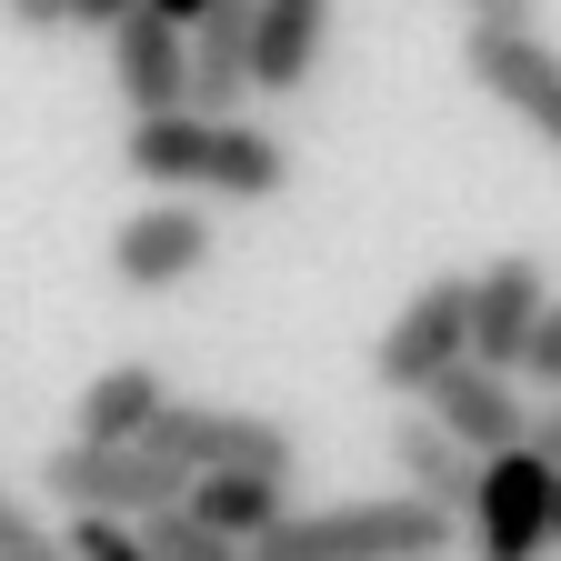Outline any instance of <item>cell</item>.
Listing matches in <instances>:
<instances>
[{
  "mask_svg": "<svg viewBox=\"0 0 561 561\" xmlns=\"http://www.w3.org/2000/svg\"><path fill=\"white\" fill-rule=\"evenodd\" d=\"M121 171L151 181L161 201H171V191L280 201V191H291V140L261 130V121H201V111H171V121H130Z\"/></svg>",
  "mask_w": 561,
  "mask_h": 561,
  "instance_id": "cell-1",
  "label": "cell"
},
{
  "mask_svg": "<svg viewBox=\"0 0 561 561\" xmlns=\"http://www.w3.org/2000/svg\"><path fill=\"white\" fill-rule=\"evenodd\" d=\"M451 541H461L451 512L381 491V502H321V512L291 502V522H271L251 561H451Z\"/></svg>",
  "mask_w": 561,
  "mask_h": 561,
  "instance_id": "cell-2",
  "label": "cell"
},
{
  "mask_svg": "<svg viewBox=\"0 0 561 561\" xmlns=\"http://www.w3.org/2000/svg\"><path fill=\"white\" fill-rule=\"evenodd\" d=\"M41 491L70 512V522H151V512H181L191 502V471L161 461L151 442H130V451H91V442H60L41 461Z\"/></svg>",
  "mask_w": 561,
  "mask_h": 561,
  "instance_id": "cell-3",
  "label": "cell"
},
{
  "mask_svg": "<svg viewBox=\"0 0 561 561\" xmlns=\"http://www.w3.org/2000/svg\"><path fill=\"white\" fill-rule=\"evenodd\" d=\"M151 451L181 461L191 481H201V471H271V481H301V442H291V421L241 411V401H161Z\"/></svg>",
  "mask_w": 561,
  "mask_h": 561,
  "instance_id": "cell-4",
  "label": "cell"
},
{
  "mask_svg": "<svg viewBox=\"0 0 561 561\" xmlns=\"http://www.w3.org/2000/svg\"><path fill=\"white\" fill-rule=\"evenodd\" d=\"M471 271H442V280H421V291L401 301V321H381V341H371V381L381 391H401V401H421L451 362H471Z\"/></svg>",
  "mask_w": 561,
  "mask_h": 561,
  "instance_id": "cell-5",
  "label": "cell"
},
{
  "mask_svg": "<svg viewBox=\"0 0 561 561\" xmlns=\"http://www.w3.org/2000/svg\"><path fill=\"white\" fill-rule=\"evenodd\" d=\"M210 251H221V231H210L201 201H140L111 231V280L140 291V301H161V291H181V280L210 271Z\"/></svg>",
  "mask_w": 561,
  "mask_h": 561,
  "instance_id": "cell-6",
  "label": "cell"
},
{
  "mask_svg": "<svg viewBox=\"0 0 561 561\" xmlns=\"http://www.w3.org/2000/svg\"><path fill=\"white\" fill-rule=\"evenodd\" d=\"M551 481L531 451H491L481 481H471V561H541L551 551Z\"/></svg>",
  "mask_w": 561,
  "mask_h": 561,
  "instance_id": "cell-7",
  "label": "cell"
},
{
  "mask_svg": "<svg viewBox=\"0 0 561 561\" xmlns=\"http://www.w3.org/2000/svg\"><path fill=\"white\" fill-rule=\"evenodd\" d=\"M461 70L481 81V101H502L531 140L561 151V50L541 31H461Z\"/></svg>",
  "mask_w": 561,
  "mask_h": 561,
  "instance_id": "cell-8",
  "label": "cell"
},
{
  "mask_svg": "<svg viewBox=\"0 0 561 561\" xmlns=\"http://www.w3.org/2000/svg\"><path fill=\"white\" fill-rule=\"evenodd\" d=\"M421 421H432V432H451L471 461H491V451H522V432H531V401H522V381H512V371L451 362L432 391H421Z\"/></svg>",
  "mask_w": 561,
  "mask_h": 561,
  "instance_id": "cell-9",
  "label": "cell"
},
{
  "mask_svg": "<svg viewBox=\"0 0 561 561\" xmlns=\"http://www.w3.org/2000/svg\"><path fill=\"white\" fill-rule=\"evenodd\" d=\"M541 311H551V271H541V251L481 261V271H471V321H461V331H471V362H481V371H512Z\"/></svg>",
  "mask_w": 561,
  "mask_h": 561,
  "instance_id": "cell-10",
  "label": "cell"
},
{
  "mask_svg": "<svg viewBox=\"0 0 561 561\" xmlns=\"http://www.w3.org/2000/svg\"><path fill=\"white\" fill-rule=\"evenodd\" d=\"M111 41V81H121V101H130V121H171V111H191V50H181V31L161 21V11H130L101 31Z\"/></svg>",
  "mask_w": 561,
  "mask_h": 561,
  "instance_id": "cell-11",
  "label": "cell"
},
{
  "mask_svg": "<svg viewBox=\"0 0 561 561\" xmlns=\"http://www.w3.org/2000/svg\"><path fill=\"white\" fill-rule=\"evenodd\" d=\"M331 50V0H251V91L291 101Z\"/></svg>",
  "mask_w": 561,
  "mask_h": 561,
  "instance_id": "cell-12",
  "label": "cell"
},
{
  "mask_svg": "<svg viewBox=\"0 0 561 561\" xmlns=\"http://www.w3.org/2000/svg\"><path fill=\"white\" fill-rule=\"evenodd\" d=\"M161 401H171V381L151 371V362H111V371H91L81 381V432L70 442H91V451H130V442H151V421H161Z\"/></svg>",
  "mask_w": 561,
  "mask_h": 561,
  "instance_id": "cell-13",
  "label": "cell"
},
{
  "mask_svg": "<svg viewBox=\"0 0 561 561\" xmlns=\"http://www.w3.org/2000/svg\"><path fill=\"white\" fill-rule=\"evenodd\" d=\"M391 471H401V491H411V502H432V512H471V481H481V461L451 442V432H432V421H421V411H401L391 421Z\"/></svg>",
  "mask_w": 561,
  "mask_h": 561,
  "instance_id": "cell-14",
  "label": "cell"
},
{
  "mask_svg": "<svg viewBox=\"0 0 561 561\" xmlns=\"http://www.w3.org/2000/svg\"><path fill=\"white\" fill-rule=\"evenodd\" d=\"M181 512H191V522H210L221 541H241V551H251L271 522H291V481H271V471H201Z\"/></svg>",
  "mask_w": 561,
  "mask_h": 561,
  "instance_id": "cell-15",
  "label": "cell"
},
{
  "mask_svg": "<svg viewBox=\"0 0 561 561\" xmlns=\"http://www.w3.org/2000/svg\"><path fill=\"white\" fill-rule=\"evenodd\" d=\"M140 531V551L151 561H251L241 541H221L210 522H191V512H151V522H130Z\"/></svg>",
  "mask_w": 561,
  "mask_h": 561,
  "instance_id": "cell-16",
  "label": "cell"
},
{
  "mask_svg": "<svg viewBox=\"0 0 561 561\" xmlns=\"http://www.w3.org/2000/svg\"><path fill=\"white\" fill-rule=\"evenodd\" d=\"M0 561H60V531L21 502V491H0Z\"/></svg>",
  "mask_w": 561,
  "mask_h": 561,
  "instance_id": "cell-17",
  "label": "cell"
},
{
  "mask_svg": "<svg viewBox=\"0 0 561 561\" xmlns=\"http://www.w3.org/2000/svg\"><path fill=\"white\" fill-rule=\"evenodd\" d=\"M60 561H151V551H140L130 522H91V512H81V522L60 531Z\"/></svg>",
  "mask_w": 561,
  "mask_h": 561,
  "instance_id": "cell-18",
  "label": "cell"
},
{
  "mask_svg": "<svg viewBox=\"0 0 561 561\" xmlns=\"http://www.w3.org/2000/svg\"><path fill=\"white\" fill-rule=\"evenodd\" d=\"M512 381H531V391H561V291H551V311L531 321V341H522Z\"/></svg>",
  "mask_w": 561,
  "mask_h": 561,
  "instance_id": "cell-19",
  "label": "cell"
},
{
  "mask_svg": "<svg viewBox=\"0 0 561 561\" xmlns=\"http://www.w3.org/2000/svg\"><path fill=\"white\" fill-rule=\"evenodd\" d=\"M461 11V31H541V0H442Z\"/></svg>",
  "mask_w": 561,
  "mask_h": 561,
  "instance_id": "cell-20",
  "label": "cell"
},
{
  "mask_svg": "<svg viewBox=\"0 0 561 561\" xmlns=\"http://www.w3.org/2000/svg\"><path fill=\"white\" fill-rule=\"evenodd\" d=\"M522 451H531L541 471H561V401H531V432H522Z\"/></svg>",
  "mask_w": 561,
  "mask_h": 561,
  "instance_id": "cell-21",
  "label": "cell"
},
{
  "mask_svg": "<svg viewBox=\"0 0 561 561\" xmlns=\"http://www.w3.org/2000/svg\"><path fill=\"white\" fill-rule=\"evenodd\" d=\"M130 0H60V31H111Z\"/></svg>",
  "mask_w": 561,
  "mask_h": 561,
  "instance_id": "cell-22",
  "label": "cell"
},
{
  "mask_svg": "<svg viewBox=\"0 0 561 561\" xmlns=\"http://www.w3.org/2000/svg\"><path fill=\"white\" fill-rule=\"evenodd\" d=\"M11 11V31H60V0H0Z\"/></svg>",
  "mask_w": 561,
  "mask_h": 561,
  "instance_id": "cell-23",
  "label": "cell"
},
{
  "mask_svg": "<svg viewBox=\"0 0 561 561\" xmlns=\"http://www.w3.org/2000/svg\"><path fill=\"white\" fill-rule=\"evenodd\" d=\"M140 11H161V21H171V31H191V21H201V11H210V0H140Z\"/></svg>",
  "mask_w": 561,
  "mask_h": 561,
  "instance_id": "cell-24",
  "label": "cell"
},
{
  "mask_svg": "<svg viewBox=\"0 0 561 561\" xmlns=\"http://www.w3.org/2000/svg\"><path fill=\"white\" fill-rule=\"evenodd\" d=\"M551 541H561V481H551Z\"/></svg>",
  "mask_w": 561,
  "mask_h": 561,
  "instance_id": "cell-25",
  "label": "cell"
}]
</instances>
